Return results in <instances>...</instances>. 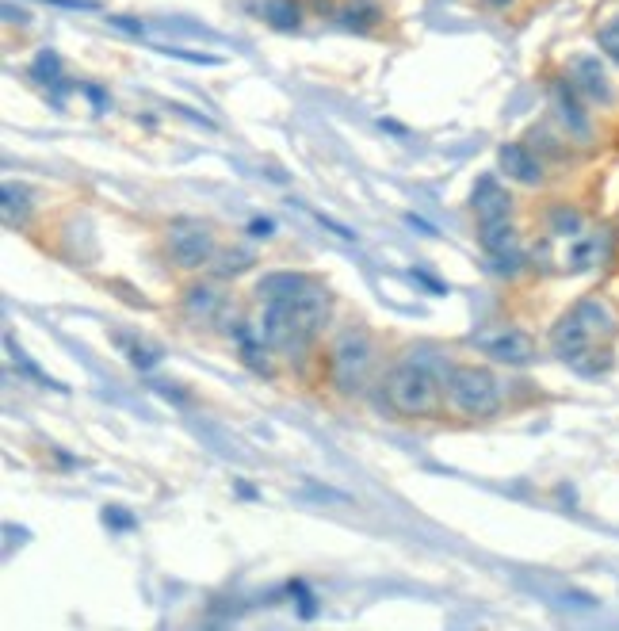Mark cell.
<instances>
[{
	"mask_svg": "<svg viewBox=\"0 0 619 631\" xmlns=\"http://www.w3.org/2000/svg\"><path fill=\"white\" fill-rule=\"evenodd\" d=\"M478 241L486 249V257H520V234H516L513 218L509 222H490V226H478Z\"/></svg>",
	"mask_w": 619,
	"mask_h": 631,
	"instance_id": "cell-14",
	"label": "cell"
},
{
	"mask_svg": "<svg viewBox=\"0 0 619 631\" xmlns=\"http://www.w3.org/2000/svg\"><path fill=\"white\" fill-rule=\"evenodd\" d=\"M260 16H264V23H272L276 31H295L302 23V4L299 0H264Z\"/></svg>",
	"mask_w": 619,
	"mask_h": 631,
	"instance_id": "cell-17",
	"label": "cell"
},
{
	"mask_svg": "<svg viewBox=\"0 0 619 631\" xmlns=\"http://www.w3.org/2000/svg\"><path fill=\"white\" fill-rule=\"evenodd\" d=\"M574 314H577V322L593 333V341H612L616 337V329H619V318H616V310L604 303V299H597V295H589V299H581V303L574 306Z\"/></svg>",
	"mask_w": 619,
	"mask_h": 631,
	"instance_id": "cell-12",
	"label": "cell"
},
{
	"mask_svg": "<svg viewBox=\"0 0 619 631\" xmlns=\"http://www.w3.org/2000/svg\"><path fill=\"white\" fill-rule=\"evenodd\" d=\"M486 4H490V8H509L513 0H486Z\"/></svg>",
	"mask_w": 619,
	"mask_h": 631,
	"instance_id": "cell-30",
	"label": "cell"
},
{
	"mask_svg": "<svg viewBox=\"0 0 619 631\" xmlns=\"http://www.w3.org/2000/svg\"><path fill=\"white\" fill-rule=\"evenodd\" d=\"M165 253H169V261L176 268L199 272V268H207L214 261L218 241H214V230L207 222H199V218H176V222H169V230H165Z\"/></svg>",
	"mask_w": 619,
	"mask_h": 631,
	"instance_id": "cell-5",
	"label": "cell"
},
{
	"mask_svg": "<svg viewBox=\"0 0 619 631\" xmlns=\"http://www.w3.org/2000/svg\"><path fill=\"white\" fill-rule=\"evenodd\" d=\"M58 73H62V58L54 50H39L35 62H31V77L39 85H58Z\"/></svg>",
	"mask_w": 619,
	"mask_h": 631,
	"instance_id": "cell-20",
	"label": "cell"
},
{
	"mask_svg": "<svg viewBox=\"0 0 619 631\" xmlns=\"http://www.w3.org/2000/svg\"><path fill=\"white\" fill-rule=\"evenodd\" d=\"M375 368V345H371V333L363 326H344L333 345H329V379H333V391L344 398H356L367 391V379Z\"/></svg>",
	"mask_w": 619,
	"mask_h": 631,
	"instance_id": "cell-3",
	"label": "cell"
},
{
	"mask_svg": "<svg viewBox=\"0 0 619 631\" xmlns=\"http://www.w3.org/2000/svg\"><path fill=\"white\" fill-rule=\"evenodd\" d=\"M249 264H253V253H249V249H218L207 268H214V276H237V272H245Z\"/></svg>",
	"mask_w": 619,
	"mask_h": 631,
	"instance_id": "cell-18",
	"label": "cell"
},
{
	"mask_svg": "<svg viewBox=\"0 0 619 631\" xmlns=\"http://www.w3.org/2000/svg\"><path fill=\"white\" fill-rule=\"evenodd\" d=\"M474 215H478V226L509 222L513 218V196L497 184V176H482L474 184Z\"/></svg>",
	"mask_w": 619,
	"mask_h": 631,
	"instance_id": "cell-11",
	"label": "cell"
},
{
	"mask_svg": "<svg viewBox=\"0 0 619 631\" xmlns=\"http://www.w3.org/2000/svg\"><path fill=\"white\" fill-rule=\"evenodd\" d=\"M593 349H597L593 333L577 322L574 310H566V314L555 322V329H551V352H555L558 360H566V364L574 368L577 360H581V356H589Z\"/></svg>",
	"mask_w": 619,
	"mask_h": 631,
	"instance_id": "cell-9",
	"label": "cell"
},
{
	"mask_svg": "<svg viewBox=\"0 0 619 631\" xmlns=\"http://www.w3.org/2000/svg\"><path fill=\"white\" fill-rule=\"evenodd\" d=\"M470 345L482 352V356L497 360V364H509V368H528V364H535V341L524 329L501 326V329H490V333H474Z\"/></svg>",
	"mask_w": 619,
	"mask_h": 631,
	"instance_id": "cell-6",
	"label": "cell"
},
{
	"mask_svg": "<svg viewBox=\"0 0 619 631\" xmlns=\"http://www.w3.org/2000/svg\"><path fill=\"white\" fill-rule=\"evenodd\" d=\"M444 398L459 417H493L501 410V383L482 364H451L444 375Z\"/></svg>",
	"mask_w": 619,
	"mask_h": 631,
	"instance_id": "cell-4",
	"label": "cell"
},
{
	"mask_svg": "<svg viewBox=\"0 0 619 631\" xmlns=\"http://www.w3.org/2000/svg\"><path fill=\"white\" fill-rule=\"evenodd\" d=\"M111 27L115 31H127V35H146V23H138V20H127V16H111Z\"/></svg>",
	"mask_w": 619,
	"mask_h": 631,
	"instance_id": "cell-26",
	"label": "cell"
},
{
	"mask_svg": "<svg viewBox=\"0 0 619 631\" xmlns=\"http://www.w3.org/2000/svg\"><path fill=\"white\" fill-rule=\"evenodd\" d=\"M597 46H600V54H608V62L619 66V16L597 27Z\"/></svg>",
	"mask_w": 619,
	"mask_h": 631,
	"instance_id": "cell-22",
	"label": "cell"
},
{
	"mask_svg": "<svg viewBox=\"0 0 619 631\" xmlns=\"http://www.w3.org/2000/svg\"><path fill=\"white\" fill-rule=\"evenodd\" d=\"M291 597H299V612L306 616V620L318 612V597L306 589V582H291Z\"/></svg>",
	"mask_w": 619,
	"mask_h": 631,
	"instance_id": "cell-23",
	"label": "cell"
},
{
	"mask_svg": "<svg viewBox=\"0 0 619 631\" xmlns=\"http://www.w3.org/2000/svg\"><path fill=\"white\" fill-rule=\"evenodd\" d=\"M329 310H333L329 291L321 283H310L295 299L260 303V337L268 341V349L283 352V356H302L321 337Z\"/></svg>",
	"mask_w": 619,
	"mask_h": 631,
	"instance_id": "cell-1",
	"label": "cell"
},
{
	"mask_svg": "<svg viewBox=\"0 0 619 631\" xmlns=\"http://www.w3.org/2000/svg\"><path fill=\"white\" fill-rule=\"evenodd\" d=\"M551 108H555L558 123L570 131V138H577V142H589V138H593V123H589V115H585V96L577 92L570 73L551 81Z\"/></svg>",
	"mask_w": 619,
	"mask_h": 631,
	"instance_id": "cell-8",
	"label": "cell"
},
{
	"mask_svg": "<svg viewBox=\"0 0 619 631\" xmlns=\"http://www.w3.org/2000/svg\"><path fill=\"white\" fill-rule=\"evenodd\" d=\"M104 524H107V528H134V517H130L127 509H119V505H107V509H104Z\"/></svg>",
	"mask_w": 619,
	"mask_h": 631,
	"instance_id": "cell-25",
	"label": "cell"
},
{
	"mask_svg": "<svg viewBox=\"0 0 619 631\" xmlns=\"http://www.w3.org/2000/svg\"><path fill=\"white\" fill-rule=\"evenodd\" d=\"M497 165H501V173L509 176L513 184H524V188H539L543 176H547L543 173V161L524 142H505L497 150Z\"/></svg>",
	"mask_w": 619,
	"mask_h": 631,
	"instance_id": "cell-10",
	"label": "cell"
},
{
	"mask_svg": "<svg viewBox=\"0 0 619 631\" xmlns=\"http://www.w3.org/2000/svg\"><path fill=\"white\" fill-rule=\"evenodd\" d=\"M249 234H253V238H268V234H276V222H272V218H253V222H249Z\"/></svg>",
	"mask_w": 619,
	"mask_h": 631,
	"instance_id": "cell-28",
	"label": "cell"
},
{
	"mask_svg": "<svg viewBox=\"0 0 619 631\" xmlns=\"http://www.w3.org/2000/svg\"><path fill=\"white\" fill-rule=\"evenodd\" d=\"M218 310H222V299H218V291L211 283H192L184 291V314L192 318L195 326H211L218 318Z\"/></svg>",
	"mask_w": 619,
	"mask_h": 631,
	"instance_id": "cell-15",
	"label": "cell"
},
{
	"mask_svg": "<svg viewBox=\"0 0 619 631\" xmlns=\"http://www.w3.org/2000/svg\"><path fill=\"white\" fill-rule=\"evenodd\" d=\"M448 368H432L421 356H402L383 379L390 410L398 417H436L440 406L448 402L444 398V375H448Z\"/></svg>",
	"mask_w": 619,
	"mask_h": 631,
	"instance_id": "cell-2",
	"label": "cell"
},
{
	"mask_svg": "<svg viewBox=\"0 0 619 631\" xmlns=\"http://www.w3.org/2000/svg\"><path fill=\"white\" fill-rule=\"evenodd\" d=\"M314 218H318V222H321V226H325V230H333L337 238H344V241H356V234H352L348 226H341V222H333V218H329V215H318V211H314Z\"/></svg>",
	"mask_w": 619,
	"mask_h": 631,
	"instance_id": "cell-27",
	"label": "cell"
},
{
	"mask_svg": "<svg viewBox=\"0 0 619 631\" xmlns=\"http://www.w3.org/2000/svg\"><path fill=\"white\" fill-rule=\"evenodd\" d=\"M337 20L348 31H367V27H375V23L383 20V8H379V0H344L341 8H337Z\"/></svg>",
	"mask_w": 619,
	"mask_h": 631,
	"instance_id": "cell-16",
	"label": "cell"
},
{
	"mask_svg": "<svg viewBox=\"0 0 619 631\" xmlns=\"http://www.w3.org/2000/svg\"><path fill=\"white\" fill-rule=\"evenodd\" d=\"M597 253H600V238H577L574 245H570V268H574V272L593 268Z\"/></svg>",
	"mask_w": 619,
	"mask_h": 631,
	"instance_id": "cell-21",
	"label": "cell"
},
{
	"mask_svg": "<svg viewBox=\"0 0 619 631\" xmlns=\"http://www.w3.org/2000/svg\"><path fill=\"white\" fill-rule=\"evenodd\" d=\"M310 276L306 272H295V268H279V272H268L260 276L257 283V299L260 303H283V299H295L302 287H310Z\"/></svg>",
	"mask_w": 619,
	"mask_h": 631,
	"instance_id": "cell-13",
	"label": "cell"
},
{
	"mask_svg": "<svg viewBox=\"0 0 619 631\" xmlns=\"http://www.w3.org/2000/svg\"><path fill=\"white\" fill-rule=\"evenodd\" d=\"M566 73H570V81H574L577 92L589 104H600V108L616 104V85H612V77H608V69H604V62H600L597 54H574Z\"/></svg>",
	"mask_w": 619,
	"mask_h": 631,
	"instance_id": "cell-7",
	"label": "cell"
},
{
	"mask_svg": "<svg viewBox=\"0 0 619 631\" xmlns=\"http://www.w3.org/2000/svg\"><path fill=\"white\" fill-rule=\"evenodd\" d=\"M157 360H161V352L150 349V345H130V364H134V368L150 371Z\"/></svg>",
	"mask_w": 619,
	"mask_h": 631,
	"instance_id": "cell-24",
	"label": "cell"
},
{
	"mask_svg": "<svg viewBox=\"0 0 619 631\" xmlns=\"http://www.w3.org/2000/svg\"><path fill=\"white\" fill-rule=\"evenodd\" d=\"M551 230L558 238H577L581 234V215H577L570 203H555L551 207Z\"/></svg>",
	"mask_w": 619,
	"mask_h": 631,
	"instance_id": "cell-19",
	"label": "cell"
},
{
	"mask_svg": "<svg viewBox=\"0 0 619 631\" xmlns=\"http://www.w3.org/2000/svg\"><path fill=\"white\" fill-rule=\"evenodd\" d=\"M406 222H409V226H417V230H421V234H428V238H436V226H428L425 218H417V215H406Z\"/></svg>",
	"mask_w": 619,
	"mask_h": 631,
	"instance_id": "cell-29",
	"label": "cell"
}]
</instances>
